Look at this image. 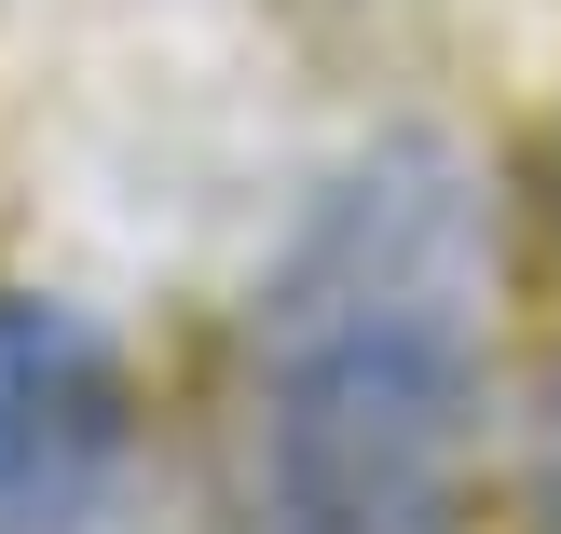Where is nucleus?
<instances>
[{
    "instance_id": "1",
    "label": "nucleus",
    "mask_w": 561,
    "mask_h": 534,
    "mask_svg": "<svg viewBox=\"0 0 561 534\" xmlns=\"http://www.w3.org/2000/svg\"><path fill=\"white\" fill-rule=\"evenodd\" d=\"M261 493L288 534H453L493 371V206L438 137H383L261 288Z\"/></svg>"
},
{
    "instance_id": "2",
    "label": "nucleus",
    "mask_w": 561,
    "mask_h": 534,
    "mask_svg": "<svg viewBox=\"0 0 561 534\" xmlns=\"http://www.w3.org/2000/svg\"><path fill=\"white\" fill-rule=\"evenodd\" d=\"M124 439H137V398L110 329L0 288V534H96Z\"/></svg>"
},
{
    "instance_id": "3",
    "label": "nucleus",
    "mask_w": 561,
    "mask_h": 534,
    "mask_svg": "<svg viewBox=\"0 0 561 534\" xmlns=\"http://www.w3.org/2000/svg\"><path fill=\"white\" fill-rule=\"evenodd\" d=\"M535 534H561V384H548V425H535Z\"/></svg>"
}]
</instances>
